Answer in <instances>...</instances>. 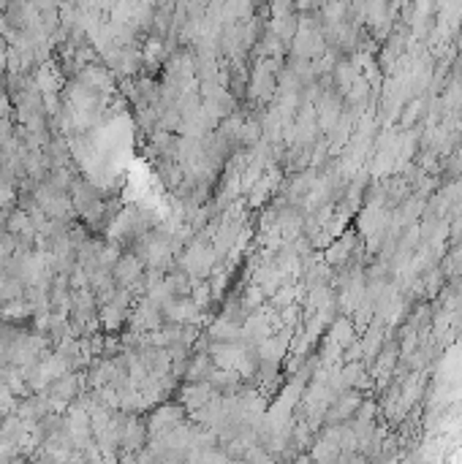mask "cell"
<instances>
[{
	"label": "cell",
	"mask_w": 462,
	"mask_h": 464,
	"mask_svg": "<svg viewBox=\"0 0 462 464\" xmlns=\"http://www.w3.org/2000/svg\"><path fill=\"white\" fill-rule=\"evenodd\" d=\"M117 277L128 283V280H136L139 277V263L133 261V258H126V261L117 263Z\"/></svg>",
	"instance_id": "cell-1"
}]
</instances>
